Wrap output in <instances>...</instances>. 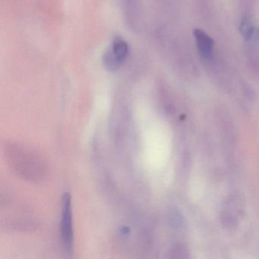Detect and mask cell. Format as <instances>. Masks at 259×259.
<instances>
[{"instance_id": "obj_2", "label": "cell", "mask_w": 259, "mask_h": 259, "mask_svg": "<svg viewBox=\"0 0 259 259\" xmlns=\"http://www.w3.org/2000/svg\"><path fill=\"white\" fill-rule=\"evenodd\" d=\"M194 36L196 40L197 47L201 55L209 57L213 51V40L204 31L200 29L194 31Z\"/></svg>"}, {"instance_id": "obj_5", "label": "cell", "mask_w": 259, "mask_h": 259, "mask_svg": "<svg viewBox=\"0 0 259 259\" xmlns=\"http://www.w3.org/2000/svg\"><path fill=\"white\" fill-rule=\"evenodd\" d=\"M103 63L106 69L109 71H115L120 67L122 63L117 60L114 54L112 52L111 50H109L104 54L103 57Z\"/></svg>"}, {"instance_id": "obj_4", "label": "cell", "mask_w": 259, "mask_h": 259, "mask_svg": "<svg viewBox=\"0 0 259 259\" xmlns=\"http://www.w3.org/2000/svg\"><path fill=\"white\" fill-rule=\"evenodd\" d=\"M240 32L245 39L248 40H257L259 37V29L253 26L249 19H245L242 21L240 25Z\"/></svg>"}, {"instance_id": "obj_3", "label": "cell", "mask_w": 259, "mask_h": 259, "mask_svg": "<svg viewBox=\"0 0 259 259\" xmlns=\"http://www.w3.org/2000/svg\"><path fill=\"white\" fill-rule=\"evenodd\" d=\"M112 52L121 63H123L126 60L130 53L128 44L120 38H116L113 41L111 48Z\"/></svg>"}, {"instance_id": "obj_1", "label": "cell", "mask_w": 259, "mask_h": 259, "mask_svg": "<svg viewBox=\"0 0 259 259\" xmlns=\"http://www.w3.org/2000/svg\"><path fill=\"white\" fill-rule=\"evenodd\" d=\"M61 235L63 246L66 252L72 253L73 248V229H72L71 197L66 193L63 197L62 210Z\"/></svg>"}]
</instances>
